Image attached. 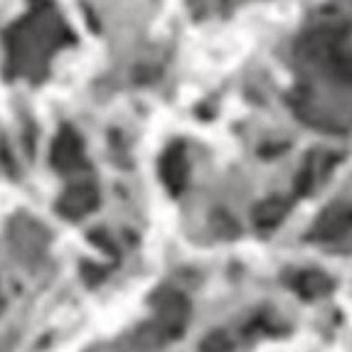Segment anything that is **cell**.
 <instances>
[{
  "mask_svg": "<svg viewBox=\"0 0 352 352\" xmlns=\"http://www.w3.org/2000/svg\"><path fill=\"white\" fill-rule=\"evenodd\" d=\"M190 318V303L188 298L177 291H163L155 296V323L163 328L168 338H175L182 333L185 323Z\"/></svg>",
  "mask_w": 352,
  "mask_h": 352,
  "instance_id": "cell-1",
  "label": "cell"
},
{
  "mask_svg": "<svg viewBox=\"0 0 352 352\" xmlns=\"http://www.w3.org/2000/svg\"><path fill=\"white\" fill-rule=\"evenodd\" d=\"M96 200H99V195H96L94 185H89V182H79V185H72V188L65 190V195L59 197V205L57 210L69 219H79L84 214H89L91 210H96Z\"/></svg>",
  "mask_w": 352,
  "mask_h": 352,
  "instance_id": "cell-2",
  "label": "cell"
},
{
  "mask_svg": "<svg viewBox=\"0 0 352 352\" xmlns=\"http://www.w3.org/2000/svg\"><path fill=\"white\" fill-rule=\"evenodd\" d=\"M188 173H190V165H188V158H185V151H182L180 146L170 148V151L165 153L163 163H160V175H163L165 185H168L173 192H180V190L185 188Z\"/></svg>",
  "mask_w": 352,
  "mask_h": 352,
  "instance_id": "cell-3",
  "label": "cell"
},
{
  "mask_svg": "<svg viewBox=\"0 0 352 352\" xmlns=\"http://www.w3.org/2000/svg\"><path fill=\"white\" fill-rule=\"evenodd\" d=\"M82 160V143L76 138L72 131H62L59 138L54 141L52 146V163L57 170L67 173V170H74L76 165Z\"/></svg>",
  "mask_w": 352,
  "mask_h": 352,
  "instance_id": "cell-4",
  "label": "cell"
},
{
  "mask_svg": "<svg viewBox=\"0 0 352 352\" xmlns=\"http://www.w3.org/2000/svg\"><path fill=\"white\" fill-rule=\"evenodd\" d=\"M350 224H352L350 214H347L345 210H340V207H335V210H330L325 217H320V222H318L313 234L320 236V239H335V236H340Z\"/></svg>",
  "mask_w": 352,
  "mask_h": 352,
  "instance_id": "cell-5",
  "label": "cell"
},
{
  "mask_svg": "<svg viewBox=\"0 0 352 352\" xmlns=\"http://www.w3.org/2000/svg\"><path fill=\"white\" fill-rule=\"evenodd\" d=\"M286 210L288 207L281 200H266L254 210V219L258 227H269V224H276L286 214Z\"/></svg>",
  "mask_w": 352,
  "mask_h": 352,
  "instance_id": "cell-6",
  "label": "cell"
},
{
  "mask_svg": "<svg viewBox=\"0 0 352 352\" xmlns=\"http://www.w3.org/2000/svg\"><path fill=\"white\" fill-rule=\"evenodd\" d=\"M298 291L305 298H316V296H323L330 291V281L320 274H303L298 281Z\"/></svg>",
  "mask_w": 352,
  "mask_h": 352,
  "instance_id": "cell-7",
  "label": "cell"
},
{
  "mask_svg": "<svg viewBox=\"0 0 352 352\" xmlns=\"http://www.w3.org/2000/svg\"><path fill=\"white\" fill-rule=\"evenodd\" d=\"M200 350L202 352H232L234 350V345H232V340H229L227 335L217 330V333H210L205 340H202Z\"/></svg>",
  "mask_w": 352,
  "mask_h": 352,
  "instance_id": "cell-8",
  "label": "cell"
}]
</instances>
